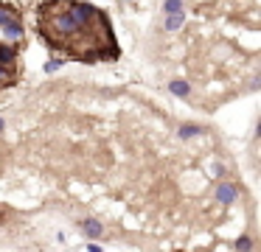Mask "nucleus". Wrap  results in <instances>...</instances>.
Masks as SVG:
<instances>
[{
	"mask_svg": "<svg viewBox=\"0 0 261 252\" xmlns=\"http://www.w3.org/2000/svg\"><path fill=\"white\" fill-rule=\"evenodd\" d=\"M62 65H65V59H51V62L45 65V73H57Z\"/></svg>",
	"mask_w": 261,
	"mask_h": 252,
	"instance_id": "11",
	"label": "nucleus"
},
{
	"mask_svg": "<svg viewBox=\"0 0 261 252\" xmlns=\"http://www.w3.org/2000/svg\"><path fill=\"white\" fill-rule=\"evenodd\" d=\"M126 3H132V0H126Z\"/></svg>",
	"mask_w": 261,
	"mask_h": 252,
	"instance_id": "15",
	"label": "nucleus"
},
{
	"mask_svg": "<svg viewBox=\"0 0 261 252\" xmlns=\"http://www.w3.org/2000/svg\"><path fill=\"white\" fill-rule=\"evenodd\" d=\"M3 129H6V121H3V118H0V132H3Z\"/></svg>",
	"mask_w": 261,
	"mask_h": 252,
	"instance_id": "14",
	"label": "nucleus"
},
{
	"mask_svg": "<svg viewBox=\"0 0 261 252\" xmlns=\"http://www.w3.org/2000/svg\"><path fill=\"white\" fill-rule=\"evenodd\" d=\"M82 233L87 235V238H101L104 235V224L98 221V218H85V221H82Z\"/></svg>",
	"mask_w": 261,
	"mask_h": 252,
	"instance_id": "3",
	"label": "nucleus"
},
{
	"mask_svg": "<svg viewBox=\"0 0 261 252\" xmlns=\"http://www.w3.org/2000/svg\"><path fill=\"white\" fill-rule=\"evenodd\" d=\"M169 93L180 95V98H188V95H191V84L182 81V78H174V81H169Z\"/></svg>",
	"mask_w": 261,
	"mask_h": 252,
	"instance_id": "5",
	"label": "nucleus"
},
{
	"mask_svg": "<svg viewBox=\"0 0 261 252\" xmlns=\"http://www.w3.org/2000/svg\"><path fill=\"white\" fill-rule=\"evenodd\" d=\"M236 249H253V241H250L247 235H242V238L236 241Z\"/></svg>",
	"mask_w": 261,
	"mask_h": 252,
	"instance_id": "12",
	"label": "nucleus"
},
{
	"mask_svg": "<svg viewBox=\"0 0 261 252\" xmlns=\"http://www.w3.org/2000/svg\"><path fill=\"white\" fill-rule=\"evenodd\" d=\"M17 59V50H14V45H3L0 42V65H12V62Z\"/></svg>",
	"mask_w": 261,
	"mask_h": 252,
	"instance_id": "6",
	"label": "nucleus"
},
{
	"mask_svg": "<svg viewBox=\"0 0 261 252\" xmlns=\"http://www.w3.org/2000/svg\"><path fill=\"white\" fill-rule=\"evenodd\" d=\"M216 202H219V205H233V202H236V185L233 182L216 185Z\"/></svg>",
	"mask_w": 261,
	"mask_h": 252,
	"instance_id": "1",
	"label": "nucleus"
},
{
	"mask_svg": "<svg viewBox=\"0 0 261 252\" xmlns=\"http://www.w3.org/2000/svg\"><path fill=\"white\" fill-rule=\"evenodd\" d=\"M182 9V0H163V11L169 14V11H180Z\"/></svg>",
	"mask_w": 261,
	"mask_h": 252,
	"instance_id": "10",
	"label": "nucleus"
},
{
	"mask_svg": "<svg viewBox=\"0 0 261 252\" xmlns=\"http://www.w3.org/2000/svg\"><path fill=\"white\" fill-rule=\"evenodd\" d=\"M14 81V76H12V70H9V65H0V87L3 84H12Z\"/></svg>",
	"mask_w": 261,
	"mask_h": 252,
	"instance_id": "9",
	"label": "nucleus"
},
{
	"mask_svg": "<svg viewBox=\"0 0 261 252\" xmlns=\"http://www.w3.org/2000/svg\"><path fill=\"white\" fill-rule=\"evenodd\" d=\"M197 134H202V126H194V123H186V126L177 129V137L180 140H191V137H197Z\"/></svg>",
	"mask_w": 261,
	"mask_h": 252,
	"instance_id": "7",
	"label": "nucleus"
},
{
	"mask_svg": "<svg viewBox=\"0 0 261 252\" xmlns=\"http://www.w3.org/2000/svg\"><path fill=\"white\" fill-rule=\"evenodd\" d=\"M0 31H3V39H6L9 45L20 42V39L25 37V34H23V25H20V20H14V22H9V25H3Z\"/></svg>",
	"mask_w": 261,
	"mask_h": 252,
	"instance_id": "2",
	"label": "nucleus"
},
{
	"mask_svg": "<svg viewBox=\"0 0 261 252\" xmlns=\"http://www.w3.org/2000/svg\"><path fill=\"white\" fill-rule=\"evenodd\" d=\"M14 20H17V11H14L12 6H0V28L14 22Z\"/></svg>",
	"mask_w": 261,
	"mask_h": 252,
	"instance_id": "8",
	"label": "nucleus"
},
{
	"mask_svg": "<svg viewBox=\"0 0 261 252\" xmlns=\"http://www.w3.org/2000/svg\"><path fill=\"white\" fill-rule=\"evenodd\" d=\"M211 174L214 177H225V165L222 162H211Z\"/></svg>",
	"mask_w": 261,
	"mask_h": 252,
	"instance_id": "13",
	"label": "nucleus"
},
{
	"mask_svg": "<svg viewBox=\"0 0 261 252\" xmlns=\"http://www.w3.org/2000/svg\"><path fill=\"white\" fill-rule=\"evenodd\" d=\"M182 22H186V9L169 11V14H166V20H163V28H166V31H177V28H182Z\"/></svg>",
	"mask_w": 261,
	"mask_h": 252,
	"instance_id": "4",
	"label": "nucleus"
}]
</instances>
